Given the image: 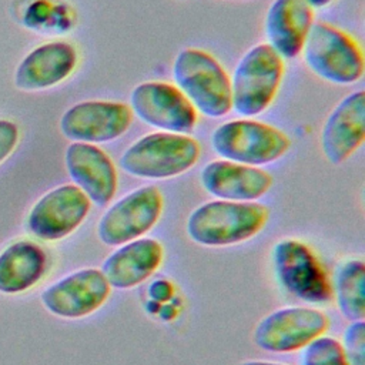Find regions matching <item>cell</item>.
<instances>
[{
  "label": "cell",
  "instance_id": "obj_1",
  "mask_svg": "<svg viewBox=\"0 0 365 365\" xmlns=\"http://www.w3.org/2000/svg\"><path fill=\"white\" fill-rule=\"evenodd\" d=\"M268 218L269 210L261 202L215 198L191 211L185 231L195 244L227 247L254 238L264 230Z\"/></svg>",
  "mask_w": 365,
  "mask_h": 365
},
{
  "label": "cell",
  "instance_id": "obj_2",
  "mask_svg": "<svg viewBox=\"0 0 365 365\" xmlns=\"http://www.w3.org/2000/svg\"><path fill=\"white\" fill-rule=\"evenodd\" d=\"M201 145L191 134L154 131L133 141L120 155V168L135 178L168 180L191 170Z\"/></svg>",
  "mask_w": 365,
  "mask_h": 365
},
{
  "label": "cell",
  "instance_id": "obj_3",
  "mask_svg": "<svg viewBox=\"0 0 365 365\" xmlns=\"http://www.w3.org/2000/svg\"><path fill=\"white\" fill-rule=\"evenodd\" d=\"M174 84L198 114L221 118L232 110L230 74L208 51L185 47L173 61Z\"/></svg>",
  "mask_w": 365,
  "mask_h": 365
},
{
  "label": "cell",
  "instance_id": "obj_4",
  "mask_svg": "<svg viewBox=\"0 0 365 365\" xmlns=\"http://www.w3.org/2000/svg\"><path fill=\"white\" fill-rule=\"evenodd\" d=\"M285 73V60L267 43H258L238 60L231 83L232 110L255 117L274 103Z\"/></svg>",
  "mask_w": 365,
  "mask_h": 365
},
{
  "label": "cell",
  "instance_id": "obj_5",
  "mask_svg": "<svg viewBox=\"0 0 365 365\" xmlns=\"http://www.w3.org/2000/svg\"><path fill=\"white\" fill-rule=\"evenodd\" d=\"M210 144L220 158L254 167L271 164L291 148L285 131L252 117L221 123L211 133Z\"/></svg>",
  "mask_w": 365,
  "mask_h": 365
},
{
  "label": "cell",
  "instance_id": "obj_6",
  "mask_svg": "<svg viewBox=\"0 0 365 365\" xmlns=\"http://www.w3.org/2000/svg\"><path fill=\"white\" fill-rule=\"evenodd\" d=\"M301 54L309 71L324 81L349 86L364 76L362 47L349 33L331 23H314Z\"/></svg>",
  "mask_w": 365,
  "mask_h": 365
},
{
  "label": "cell",
  "instance_id": "obj_7",
  "mask_svg": "<svg viewBox=\"0 0 365 365\" xmlns=\"http://www.w3.org/2000/svg\"><path fill=\"white\" fill-rule=\"evenodd\" d=\"M272 265L278 284L289 295L308 304L331 301V279L305 242L295 238L279 240L272 248Z\"/></svg>",
  "mask_w": 365,
  "mask_h": 365
},
{
  "label": "cell",
  "instance_id": "obj_8",
  "mask_svg": "<svg viewBox=\"0 0 365 365\" xmlns=\"http://www.w3.org/2000/svg\"><path fill=\"white\" fill-rule=\"evenodd\" d=\"M164 197L157 185H143L114 201L97 222V237L108 247H118L144 237L158 222Z\"/></svg>",
  "mask_w": 365,
  "mask_h": 365
},
{
  "label": "cell",
  "instance_id": "obj_9",
  "mask_svg": "<svg viewBox=\"0 0 365 365\" xmlns=\"http://www.w3.org/2000/svg\"><path fill=\"white\" fill-rule=\"evenodd\" d=\"M130 108L144 124L158 131L190 134L198 123V113L182 91L168 81H144L130 94Z\"/></svg>",
  "mask_w": 365,
  "mask_h": 365
},
{
  "label": "cell",
  "instance_id": "obj_10",
  "mask_svg": "<svg viewBox=\"0 0 365 365\" xmlns=\"http://www.w3.org/2000/svg\"><path fill=\"white\" fill-rule=\"evenodd\" d=\"M329 328L328 317L311 307H285L264 317L255 327L254 344L268 352L301 351Z\"/></svg>",
  "mask_w": 365,
  "mask_h": 365
},
{
  "label": "cell",
  "instance_id": "obj_11",
  "mask_svg": "<svg viewBox=\"0 0 365 365\" xmlns=\"http://www.w3.org/2000/svg\"><path fill=\"white\" fill-rule=\"evenodd\" d=\"M128 104L118 100H84L68 107L58 123L71 143L104 144L124 135L133 124Z\"/></svg>",
  "mask_w": 365,
  "mask_h": 365
},
{
  "label": "cell",
  "instance_id": "obj_12",
  "mask_svg": "<svg viewBox=\"0 0 365 365\" xmlns=\"http://www.w3.org/2000/svg\"><path fill=\"white\" fill-rule=\"evenodd\" d=\"M91 201L74 184L58 185L46 192L30 210L29 231L44 241H58L74 232L87 218Z\"/></svg>",
  "mask_w": 365,
  "mask_h": 365
},
{
  "label": "cell",
  "instance_id": "obj_13",
  "mask_svg": "<svg viewBox=\"0 0 365 365\" xmlns=\"http://www.w3.org/2000/svg\"><path fill=\"white\" fill-rule=\"evenodd\" d=\"M111 287L98 268H83L58 279L41 292L46 309L57 317L78 319L98 311Z\"/></svg>",
  "mask_w": 365,
  "mask_h": 365
},
{
  "label": "cell",
  "instance_id": "obj_14",
  "mask_svg": "<svg viewBox=\"0 0 365 365\" xmlns=\"http://www.w3.org/2000/svg\"><path fill=\"white\" fill-rule=\"evenodd\" d=\"M66 170L77 185L98 207L108 205L118 187V174L111 157L96 144L71 143L64 153Z\"/></svg>",
  "mask_w": 365,
  "mask_h": 365
},
{
  "label": "cell",
  "instance_id": "obj_15",
  "mask_svg": "<svg viewBox=\"0 0 365 365\" xmlns=\"http://www.w3.org/2000/svg\"><path fill=\"white\" fill-rule=\"evenodd\" d=\"M365 140V93L346 94L327 115L321 130V150L331 164L345 163Z\"/></svg>",
  "mask_w": 365,
  "mask_h": 365
},
{
  "label": "cell",
  "instance_id": "obj_16",
  "mask_svg": "<svg viewBox=\"0 0 365 365\" xmlns=\"http://www.w3.org/2000/svg\"><path fill=\"white\" fill-rule=\"evenodd\" d=\"M78 66V51L73 43L53 40L34 47L19 63L14 86L24 91H40L67 80Z\"/></svg>",
  "mask_w": 365,
  "mask_h": 365
},
{
  "label": "cell",
  "instance_id": "obj_17",
  "mask_svg": "<svg viewBox=\"0 0 365 365\" xmlns=\"http://www.w3.org/2000/svg\"><path fill=\"white\" fill-rule=\"evenodd\" d=\"M272 177L262 167L230 160H214L200 173L201 187L217 200L251 202L264 197L272 187Z\"/></svg>",
  "mask_w": 365,
  "mask_h": 365
},
{
  "label": "cell",
  "instance_id": "obj_18",
  "mask_svg": "<svg viewBox=\"0 0 365 365\" xmlns=\"http://www.w3.org/2000/svg\"><path fill=\"white\" fill-rule=\"evenodd\" d=\"M163 258V244L141 237L118 245L106 257L100 269L111 288L131 289L145 282L161 267Z\"/></svg>",
  "mask_w": 365,
  "mask_h": 365
},
{
  "label": "cell",
  "instance_id": "obj_19",
  "mask_svg": "<svg viewBox=\"0 0 365 365\" xmlns=\"http://www.w3.org/2000/svg\"><path fill=\"white\" fill-rule=\"evenodd\" d=\"M314 23V9L305 0H274L264 19L267 44L284 60H292L301 56Z\"/></svg>",
  "mask_w": 365,
  "mask_h": 365
},
{
  "label": "cell",
  "instance_id": "obj_20",
  "mask_svg": "<svg viewBox=\"0 0 365 365\" xmlns=\"http://www.w3.org/2000/svg\"><path fill=\"white\" fill-rule=\"evenodd\" d=\"M47 257L29 240L10 244L0 254V292L17 294L36 285L44 275Z\"/></svg>",
  "mask_w": 365,
  "mask_h": 365
},
{
  "label": "cell",
  "instance_id": "obj_21",
  "mask_svg": "<svg viewBox=\"0 0 365 365\" xmlns=\"http://www.w3.org/2000/svg\"><path fill=\"white\" fill-rule=\"evenodd\" d=\"M332 297L338 311L348 321L365 317V264L359 258L341 261L331 279Z\"/></svg>",
  "mask_w": 365,
  "mask_h": 365
},
{
  "label": "cell",
  "instance_id": "obj_22",
  "mask_svg": "<svg viewBox=\"0 0 365 365\" xmlns=\"http://www.w3.org/2000/svg\"><path fill=\"white\" fill-rule=\"evenodd\" d=\"M301 365H348V362L341 342L321 335L302 348Z\"/></svg>",
  "mask_w": 365,
  "mask_h": 365
},
{
  "label": "cell",
  "instance_id": "obj_23",
  "mask_svg": "<svg viewBox=\"0 0 365 365\" xmlns=\"http://www.w3.org/2000/svg\"><path fill=\"white\" fill-rule=\"evenodd\" d=\"M348 365H365V324L364 319L352 321L341 342Z\"/></svg>",
  "mask_w": 365,
  "mask_h": 365
},
{
  "label": "cell",
  "instance_id": "obj_24",
  "mask_svg": "<svg viewBox=\"0 0 365 365\" xmlns=\"http://www.w3.org/2000/svg\"><path fill=\"white\" fill-rule=\"evenodd\" d=\"M19 127L10 120H0V164L14 151L19 143Z\"/></svg>",
  "mask_w": 365,
  "mask_h": 365
},
{
  "label": "cell",
  "instance_id": "obj_25",
  "mask_svg": "<svg viewBox=\"0 0 365 365\" xmlns=\"http://www.w3.org/2000/svg\"><path fill=\"white\" fill-rule=\"evenodd\" d=\"M147 294L148 299H153L158 304H164L174 298V287L168 279L158 278L148 285Z\"/></svg>",
  "mask_w": 365,
  "mask_h": 365
},
{
  "label": "cell",
  "instance_id": "obj_26",
  "mask_svg": "<svg viewBox=\"0 0 365 365\" xmlns=\"http://www.w3.org/2000/svg\"><path fill=\"white\" fill-rule=\"evenodd\" d=\"M178 314V307L171 301L168 302H164V304H160V308L157 311V315L163 319V321H171L177 317Z\"/></svg>",
  "mask_w": 365,
  "mask_h": 365
},
{
  "label": "cell",
  "instance_id": "obj_27",
  "mask_svg": "<svg viewBox=\"0 0 365 365\" xmlns=\"http://www.w3.org/2000/svg\"><path fill=\"white\" fill-rule=\"evenodd\" d=\"M238 365H288V364L272 362V361H261V359H248V361L240 362Z\"/></svg>",
  "mask_w": 365,
  "mask_h": 365
},
{
  "label": "cell",
  "instance_id": "obj_28",
  "mask_svg": "<svg viewBox=\"0 0 365 365\" xmlns=\"http://www.w3.org/2000/svg\"><path fill=\"white\" fill-rule=\"evenodd\" d=\"M305 1L315 10V9H322L329 6L334 0H305Z\"/></svg>",
  "mask_w": 365,
  "mask_h": 365
}]
</instances>
